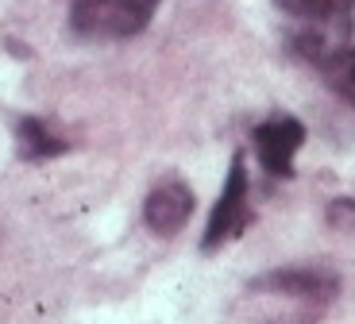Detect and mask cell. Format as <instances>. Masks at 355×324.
Returning a JSON list of instances; mask_svg holds the SVG:
<instances>
[{
    "label": "cell",
    "instance_id": "cell-1",
    "mask_svg": "<svg viewBox=\"0 0 355 324\" xmlns=\"http://www.w3.org/2000/svg\"><path fill=\"white\" fill-rule=\"evenodd\" d=\"M159 0H73L70 27L81 39H132L151 24Z\"/></svg>",
    "mask_w": 355,
    "mask_h": 324
},
{
    "label": "cell",
    "instance_id": "cell-2",
    "mask_svg": "<svg viewBox=\"0 0 355 324\" xmlns=\"http://www.w3.org/2000/svg\"><path fill=\"white\" fill-rule=\"evenodd\" d=\"M255 220V209H251V182H248V167H243V155L232 158L228 167V182H224L220 197L213 205V216L205 224V236H201V251L213 255L220 251L224 244L240 239L243 232L251 228Z\"/></svg>",
    "mask_w": 355,
    "mask_h": 324
},
{
    "label": "cell",
    "instance_id": "cell-3",
    "mask_svg": "<svg viewBox=\"0 0 355 324\" xmlns=\"http://www.w3.org/2000/svg\"><path fill=\"white\" fill-rule=\"evenodd\" d=\"M248 293H266V298H282L302 305L309 316H317L340 293V278L324 266H290V271H270L251 282Z\"/></svg>",
    "mask_w": 355,
    "mask_h": 324
},
{
    "label": "cell",
    "instance_id": "cell-4",
    "mask_svg": "<svg viewBox=\"0 0 355 324\" xmlns=\"http://www.w3.org/2000/svg\"><path fill=\"white\" fill-rule=\"evenodd\" d=\"M302 143H305V128L293 116H270L251 132L259 167L275 178H293V155L302 151Z\"/></svg>",
    "mask_w": 355,
    "mask_h": 324
},
{
    "label": "cell",
    "instance_id": "cell-5",
    "mask_svg": "<svg viewBox=\"0 0 355 324\" xmlns=\"http://www.w3.org/2000/svg\"><path fill=\"white\" fill-rule=\"evenodd\" d=\"M189 216H193V189L186 182H162L143 201V220H147V228L155 236H174V232H182Z\"/></svg>",
    "mask_w": 355,
    "mask_h": 324
},
{
    "label": "cell",
    "instance_id": "cell-6",
    "mask_svg": "<svg viewBox=\"0 0 355 324\" xmlns=\"http://www.w3.org/2000/svg\"><path fill=\"white\" fill-rule=\"evenodd\" d=\"M70 139L58 135L43 116H19L16 120V151L24 162H46V158L66 155Z\"/></svg>",
    "mask_w": 355,
    "mask_h": 324
},
{
    "label": "cell",
    "instance_id": "cell-7",
    "mask_svg": "<svg viewBox=\"0 0 355 324\" xmlns=\"http://www.w3.org/2000/svg\"><path fill=\"white\" fill-rule=\"evenodd\" d=\"M324 81H329L332 93H340L347 105H355V43H347L344 51H336L324 66H320Z\"/></svg>",
    "mask_w": 355,
    "mask_h": 324
},
{
    "label": "cell",
    "instance_id": "cell-8",
    "mask_svg": "<svg viewBox=\"0 0 355 324\" xmlns=\"http://www.w3.org/2000/svg\"><path fill=\"white\" fill-rule=\"evenodd\" d=\"M355 0H282V8L297 19H347Z\"/></svg>",
    "mask_w": 355,
    "mask_h": 324
},
{
    "label": "cell",
    "instance_id": "cell-9",
    "mask_svg": "<svg viewBox=\"0 0 355 324\" xmlns=\"http://www.w3.org/2000/svg\"><path fill=\"white\" fill-rule=\"evenodd\" d=\"M324 220H329L336 232H355V197H332Z\"/></svg>",
    "mask_w": 355,
    "mask_h": 324
}]
</instances>
